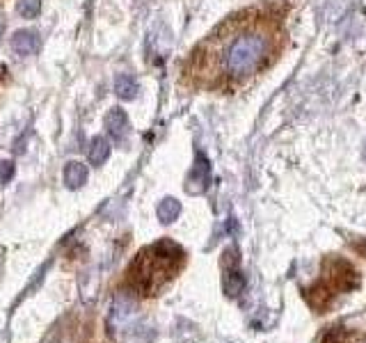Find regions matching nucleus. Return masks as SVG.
Wrapping results in <instances>:
<instances>
[{"mask_svg":"<svg viewBox=\"0 0 366 343\" xmlns=\"http://www.w3.org/2000/svg\"><path fill=\"white\" fill-rule=\"evenodd\" d=\"M106 129L112 135L114 142H124L126 137L131 133V121H129V114H126L122 108H112L106 114Z\"/></svg>","mask_w":366,"mask_h":343,"instance_id":"nucleus-5","label":"nucleus"},{"mask_svg":"<svg viewBox=\"0 0 366 343\" xmlns=\"http://www.w3.org/2000/svg\"><path fill=\"white\" fill-rule=\"evenodd\" d=\"M243 289H245V277L238 270V261H234L232 268H227L224 272V293L229 297H236L243 293Z\"/></svg>","mask_w":366,"mask_h":343,"instance_id":"nucleus-8","label":"nucleus"},{"mask_svg":"<svg viewBox=\"0 0 366 343\" xmlns=\"http://www.w3.org/2000/svg\"><path fill=\"white\" fill-rule=\"evenodd\" d=\"M14 163L11 160H0V186H5L11 179H14Z\"/></svg>","mask_w":366,"mask_h":343,"instance_id":"nucleus-12","label":"nucleus"},{"mask_svg":"<svg viewBox=\"0 0 366 343\" xmlns=\"http://www.w3.org/2000/svg\"><path fill=\"white\" fill-rule=\"evenodd\" d=\"M183 261V249L172 240H158L156 245L142 249L129 270L131 284L135 291L144 295H156L163 284L172 277V272Z\"/></svg>","mask_w":366,"mask_h":343,"instance_id":"nucleus-2","label":"nucleus"},{"mask_svg":"<svg viewBox=\"0 0 366 343\" xmlns=\"http://www.w3.org/2000/svg\"><path fill=\"white\" fill-rule=\"evenodd\" d=\"M204 51V62L213 66L211 76L236 83L254 76L268 64L272 53V32L266 21L234 19L213 34Z\"/></svg>","mask_w":366,"mask_h":343,"instance_id":"nucleus-1","label":"nucleus"},{"mask_svg":"<svg viewBox=\"0 0 366 343\" xmlns=\"http://www.w3.org/2000/svg\"><path fill=\"white\" fill-rule=\"evenodd\" d=\"M3 34H5V16L0 14V37H3Z\"/></svg>","mask_w":366,"mask_h":343,"instance_id":"nucleus-13","label":"nucleus"},{"mask_svg":"<svg viewBox=\"0 0 366 343\" xmlns=\"http://www.w3.org/2000/svg\"><path fill=\"white\" fill-rule=\"evenodd\" d=\"M16 9L23 19H37L41 11V0H19Z\"/></svg>","mask_w":366,"mask_h":343,"instance_id":"nucleus-11","label":"nucleus"},{"mask_svg":"<svg viewBox=\"0 0 366 343\" xmlns=\"http://www.w3.org/2000/svg\"><path fill=\"white\" fill-rule=\"evenodd\" d=\"M87 177H89L87 165H83L80 160H71V163H66V167H64V183H66V188L76 190L80 186H85Z\"/></svg>","mask_w":366,"mask_h":343,"instance_id":"nucleus-6","label":"nucleus"},{"mask_svg":"<svg viewBox=\"0 0 366 343\" xmlns=\"http://www.w3.org/2000/svg\"><path fill=\"white\" fill-rule=\"evenodd\" d=\"M362 151H364V160H366V142H364V149H362Z\"/></svg>","mask_w":366,"mask_h":343,"instance_id":"nucleus-14","label":"nucleus"},{"mask_svg":"<svg viewBox=\"0 0 366 343\" xmlns=\"http://www.w3.org/2000/svg\"><path fill=\"white\" fill-rule=\"evenodd\" d=\"M110 156V142L106 140V137H94L89 144V163L92 165H103Z\"/></svg>","mask_w":366,"mask_h":343,"instance_id":"nucleus-9","label":"nucleus"},{"mask_svg":"<svg viewBox=\"0 0 366 343\" xmlns=\"http://www.w3.org/2000/svg\"><path fill=\"white\" fill-rule=\"evenodd\" d=\"M209 183H211V163L204 154H197L194 165L188 174V181H186V190L190 194H202L206 188H209Z\"/></svg>","mask_w":366,"mask_h":343,"instance_id":"nucleus-3","label":"nucleus"},{"mask_svg":"<svg viewBox=\"0 0 366 343\" xmlns=\"http://www.w3.org/2000/svg\"><path fill=\"white\" fill-rule=\"evenodd\" d=\"M41 46V37L39 32L34 30H19L14 32V37H11V51H14L19 57H30L39 51Z\"/></svg>","mask_w":366,"mask_h":343,"instance_id":"nucleus-4","label":"nucleus"},{"mask_svg":"<svg viewBox=\"0 0 366 343\" xmlns=\"http://www.w3.org/2000/svg\"><path fill=\"white\" fill-rule=\"evenodd\" d=\"M140 91V85L131 74H117L114 76V94L124 101H133Z\"/></svg>","mask_w":366,"mask_h":343,"instance_id":"nucleus-7","label":"nucleus"},{"mask_svg":"<svg viewBox=\"0 0 366 343\" xmlns=\"http://www.w3.org/2000/svg\"><path fill=\"white\" fill-rule=\"evenodd\" d=\"M158 220L163 222V224H169V222H174L179 213H181V204L174 199V197H165L163 202L158 204Z\"/></svg>","mask_w":366,"mask_h":343,"instance_id":"nucleus-10","label":"nucleus"}]
</instances>
